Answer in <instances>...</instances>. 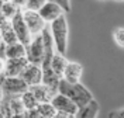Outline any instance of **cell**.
I'll use <instances>...</instances> for the list:
<instances>
[{
  "instance_id": "484cf974",
  "label": "cell",
  "mask_w": 124,
  "mask_h": 118,
  "mask_svg": "<svg viewBox=\"0 0 124 118\" xmlns=\"http://www.w3.org/2000/svg\"><path fill=\"white\" fill-rule=\"evenodd\" d=\"M1 6H3V1H0V13H1Z\"/></svg>"
},
{
  "instance_id": "4fadbf2b",
  "label": "cell",
  "mask_w": 124,
  "mask_h": 118,
  "mask_svg": "<svg viewBox=\"0 0 124 118\" xmlns=\"http://www.w3.org/2000/svg\"><path fill=\"white\" fill-rule=\"evenodd\" d=\"M68 62H69V61H68L63 55L58 54V52H55V55L52 56V61H51V69H52V72H54L58 77L62 79Z\"/></svg>"
},
{
  "instance_id": "30bf717a",
  "label": "cell",
  "mask_w": 124,
  "mask_h": 118,
  "mask_svg": "<svg viewBox=\"0 0 124 118\" xmlns=\"http://www.w3.org/2000/svg\"><path fill=\"white\" fill-rule=\"evenodd\" d=\"M28 61L27 58H20V59H7L6 61V70L4 76L6 77H20L23 70L27 68Z\"/></svg>"
},
{
  "instance_id": "2e32d148",
  "label": "cell",
  "mask_w": 124,
  "mask_h": 118,
  "mask_svg": "<svg viewBox=\"0 0 124 118\" xmlns=\"http://www.w3.org/2000/svg\"><path fill=\"white\" fill-rule=\"evenodd\" d=\"M25 45L21 42H16L11 45L6 47V59H20V58H25Z\"/></svg>"
},
{
  "instance_id": "277c9868",
  "label": "cell",
  "mask_w": 124,
  "mask_h": 118,
  "mask_svg": "<svg viewBox=\"0 0 124 118\" xmlns=\"http://www.w3.org/2000/svg\"><path fill=\"white\" fill-rule=\"evenodd\" d=\"M0 84H1L4 96H23L30 89L21 77H6V76H3L0 79Z\"/></svg>"
},
{
  "instance_id": "3957f363",
  "label": "cell",
  "mask_w": 124,
  "mask_h": 118,
  "mask_svg": "<svg viewBox=\"0 0 124 118\" xmlns=\"http://www.w3.org/2000/svg\"><path fill=\"white\" fill-rule=\"evenodd\" d=\"M25 58L28 63L32 65H38L41 66L44 62V41H42V35H35L31 38V42L25 47Z\"/></svg>"
},
{
  "instance_id": "d4e9b609",
  "label": "cell",
  "mask_w": 124,
  "mask_h": 118,
  "mask_svg": "<svg viewBox=\"0 0 124 118\" xmlns=\"http://www.w3.org/2000/svg\"><path fill=\"white\" fill-rule=\"evenodd\" d=\"M3 98H4V93H3V89H1V84H0V107H1Z\"/></svg>"
},
{
  "instance_id": "5bb4252c",
  "label": "cell",
  "mask_w": 124,
  "mask_h": 118,
  "mask_svg": "<svg viewBox=\"0 0 124 118\" xmlns=\"http://www.w3.org/2000/svg\"><path fill=\"white\" fill-rule=\"evenodd\" d=\"M97 112H99V103L93 98L87 105L78 110L75 118H96L97 117Z\"/></svg>"
},
{
  "instance_id": "5b68a950",
  "label": "cell",
  "mask_w": 124,
  "mask_h": 118,
  "mask_svg": "<svg viewBox=\"0 0 124 118\" xmlns=\"http://www.w3.org/2000/svg\"><path fill=\"white\" fill-rule=\"evenodd\" d=\"M10 23H11V27H13V30H14L16 35H17V39H18V42H21L23 45H28L31 42V34L28 31V27H27V24L24 21L23 18V11L20 10L17 14H16L11 20H10Z\"/></svg>"
},
{
  "instance_id": "8fae6325",
  "label": "cell",
  "mask_w": 124,
  "mask_h": 118,
  "mask_svg": "<svg viewBox=\"0 0 124 118\" xmlns=\"http://www.w3.org/2000/svg\"><path fill=\"white\" fill-rule=\"evenodd\" d=\"M82 73H83V66L79 62H68L65 72H63V76L62 79L68 83H80V77H82Z\"/></svg>"
},
{
  "instance_id": "4316f807",
  "label": "cell",
  "mask_w": 124,
  "mask_h": 118,
  "mask_svg": "<svg viewBox=\"0 0 124 118\" xmlns=\"http://www.w3.org/2000/svg\"><path fill=\"white\" fill-rule=\"evenodd\" d=\"M3 44V39H1V34H0V45Z\"/></svg>"
},
{
  "instance_id": "cb8c5ba5",
  "label": "cell",
  "mask_w": 124,
  "mask_h": 118,
  "mask_svg": "<svg viewBox=\"0 0 124 118\" xmlns=\"http://www.w3.org/2000/svg\"><path fill=\"white\" fill-rule=\"evenodd\" d=\"M52 118H69L68 114H65V112H61V111H56L55 112V115Z\"/></svg>"
},
{
  "instance_id": "9c48e42d",
  "label": "cell",
  "mask_w": 124,
  "mask_h": 118,
  "mask_svg": "<svg viewBox=\"0 0 124 118\" xmlns=\"http://www.w3.org/2000/svg\"><path fill=\"white\" fill-rule=\"evenodd\" d=\"M51 103H52V105L55 107L56 111L65 112V114H68V115H76L78 110H79L78 105L72 101L70 98H68L66 96L61 94V93H56V94L54 96V98L51 100Z\"/></svg>"
},
{
  "instance_id": "7402d4cb",
  "label": "cell",
  "mask_w": 124,
  "mask_h": 118,
  "mask_svg": "<svg viewBox=\"0 0 124 118\" xmlns=\"http://www.w3.org/2000/svg\"><path fill=\"white\" fill-rule=\"evenodd\" d=\"M108 118H124V108L117 110V111H111Z\"/></svg>"
},
{
  "instance_id": "44dd1931",
  "label": "cell",
  "mask_w": 124,
  "mask_h": 118,
  "mask_svg": "<svg viewBox=\"0 0 124 118\" xmlns=\"http://www.w3.org/2000/svg\"><path fill=\"white\" fill-rule=\"evenodd\" d=\"M113 39H114V44L118 48L124 49V27H117L113 31Z\"/></svg>"
},
{
  "instance_id": "ffe728a7",
  "label": "cell",
  "mask_w": 124,
  "mask_h": 118,
  "mask_svg": "<svg viewBox=\"0 0 124 118\" xmlns=\"http://www.w3.org/2000/svg\"><path fill=\"white\" fill-rule=\"evenodd\" d=\"M44 4H45L44 0H28V1H24L23 4H21V10H28V11L38 13Z\"/></svg>"
},
{
  "instance_id": "d6986e66",
  "label": "cell",
  "mask_w": 124,
  "mask_h": 118,
  "mask_svg": "<svg viewBox=\"0 0 124 118\" xmlns=\"http://www.w3.org/2000/svg\"><path fill=\"white\" fill-rule=\"evenodd\" d=\"M37 111L39 112V115H42L44 118H52L55 115V112H56L52 103H41V104H38Z\"/></svg>"
},
{
  "instance_id": "8992f818",
  "label": "cell",
  "mask_w": 124,
  "mask_h": 118,
  "mask_svg": "<svg viewBox=\"0 0 124 118\" xmlns=\"http://www.w3.org/2000/svg\"><path fill=\"white\" fill-rule=\"evenodd\" d=\"M21 11H23V18L25 21V24H27V27H28V31H30L31 37L39 35L46 28V23L42 20L39 13L28 11V10H21Z\"/></svg>"
},
{
  "instance_id": "9a60e30c",
  "label": "cell",
  "mask_w": 124,
  "mask_h": 118,
  "mask_svg": "<svg viewBox=\"0 0 124 118\" xmlns=\"http://www.w3.org/2000/svg\"><path fill=\"white\" fill-rule=\"evenodd\" d=\"M0 34H1L3 44H6V45H11V44L18 42L17 35H16V32H14V30H13L10 21H6V23L0 27Z\"/></svg>"
},
{
  "instance_id": "603a6c76",
  "label": "cell",
  "mask_w": 124,
  "mask_h": 118,
  "mask_svg": "<svg viewBox=\"0 0 124 118\" xmlns=\"http://www.w3.org/2000/svg\"><path fill=\"white\" fill-rule=\"evenodd\" d=\"M27 118H44V117L39 115V112L37 110H34V111H28L27 112Z\"/></svg>"
},
{
  "instance_id": "83f0119b",
  "label": "cell",
  "mask_w": 124,
  "mask_h": 118,
  "mask_svg": "<svg viewBox=\"0 0 124 118\" xmlns=\"http://www.w3.org/2000/svg\"><path fill=\"white\" fill-rule=\"evenodd\" d=\"M69 118H75V115H69Z\"/></svg>"
},
{
  "instance_id": "e0dca14e",
  "label": "cell",
  "mask_w": 124,
  "mask_h": 118,
  "mask_svg": "<svg viewBox=\"0 0 124 118\" xmlns=\"http://www.w3.org/2000/svg\"><path fill=\"white\" fill-rule=\"evenodd\" d=\"M21 4H23V3H17V1H3L1 14L10 21V20L21 10Z\"/></svg>"
},
{
  "instance_id": "ba28073f",
  "label": "cell",
  "mask_w": 124,
  "mask_h": 118,
  "mask_svg": "<svg viewBox=\"0 0 124 118\" xmlns=\"http://www.w3.org/2000/svg\"><path fill=\"white\" fill-rule=\"evenodd\" d=\"M20 77L25 82V84L28 87L41 84L42 83V69H41V66H38V65L28 63L27 68L23 70V73L20 75Z\"/></svg>"
},
{
  "instance_id": "52a82bcc",
  "label": "cell",
  "mask_w": 124,
  "mask_h": 118,
  "mask_svg": "<svg viewBox=\"0 0 124 118\" xmlns=\"http://www.w3.org/2000/svg\"><path fill=\"white\" fill-rule=\"evenodd\" d=\"M39 16L42 17V20L45 23L51 24L54 23L55 20H58L59 17L65 16L63 8L61 7V4L58 1H45V4L42 6V8L38 11Z\"/></svg>"
},
{
  "instance_id": "ac0fdd59",
  "label": "cell",
  "mask_w": 124,
  "mask_h": 118,
  "mask_svg": "<svg viewBox=\"0 0 124 118\" xmlns=\"http://www.w3.org/2000/svg\"><path fill=\"white\" fill-rule=\"evenodd\" d=\"M21 97V101H23V105L25 111L28 112V111H34L37 110V107H38L39 103L37 101V98L34 97V94L30 91V89H28V91H25L23 96H20Z\"/></svg>"
},
{
  "instance_id": "7c38bea8",
  "label": "cell",
  "mask_w": 124,
  "mask_h": 118,
  "mask_svg": "<svg viewBox=\"0 0 124 118\" xmlns=\"http://www.w3.org/2000/svg\"><path fill=\"white\" fill-rule=\"evenodd\" d=\"M30 91L34 94V97L37 98V101L41 104V103H51V100L54 98L55 93L51 90V89H48L45 84H37V86H32L30 87Z\"/></svg>"
},
{
  "instance_id": "7a4b0ae2",
  "label": "cell",
  "mask_w": 124,
  "mask_h": 118,
  "mask_svg": "<svg viewBox=\"0 0 124 118\" xmlns=\"http://www.w3.org/2000/svg\"><path fill=\"white\" fill-rule=\"evenodd\" d=\"M49 31H51V37L54 41L55 51L65 56L68 51V32H69L66 17L62 16L58 20H55L54 23L49 24Z\"/></svg>"
},
{
  "instance_id": "6da1fadb",
  "label": "cell",
  "mask_w": 124,
  "mask_h": 118,
  "mask_svg": "<svg viewBox=\"0 0 124 118\" xmlns=\"http://www.w3.org/2000/svg\"><path fill=\"white\" fill-rule=\"evenodd\" d=\"M58 93H61V94L66 96L68 98H70V100L78 105V108H82V107L87 105V104L93 100L92 93H90L82 83H75V84H72V83L65 82L63 79H61V82H59Z\"/></svg>"
}]
</instances>
